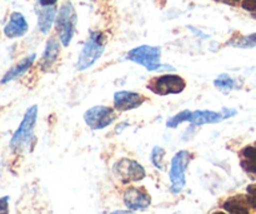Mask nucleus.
Wrapping results in <instances>:
<instances>
[{
	"instance_id": "f257e3e1",
	"label": "nucleus",
	"mask_w": 256,
	"mask_h": 214,
	"mask_svg": "<svg viewBox=\"0 0 256 214\" xmlns=\"http://www.w3.org/2000/svg\"><path fill=\"white\" fill-rule=\"evenodd\" d=\"M106 47V38L102 32H90L82 52L78 57L76 69L79 72L92 68L102 58Z\"/></svg>"
},
{
	"instance_id": "f03ea898",
	"label": "nucleus",
	"mask_w": 256,
	"mask_h": 214,
	"mask_svg": "<svg viewBox=\"0 0 256 214\" xmlns=\"http://www.w3.org/2000/svg\"><path fill=\"white\" fill-rule=\"evenodd\" d=\"M76 23L78 15L74 5L70 2L62 3L59 12H58L56 20H55V29L59 35L60 43L64 47H69L70 43H72L75 34Z\"/></svg>"
},
{
	"instance_id": "7ed1b4c3",
	"label": "nucleus",
	"mask_w": 256,
	"mask_h": 214,
	"mask_svg": "<svg viewBox=\"0 0 256 214\" xmlns=\"http://www.w3.org/2000/svg\"><path fill=\"white\" fill-rule=\"evenodd\" d=\"M38 118V105H32L25 112L24 118L19 124L18 129L12 134V140H10V148L14 152L22 149L25 145L30 143L32 138V132H34L35 124H36Z\"/></svg>"
},
{
	"instance_id": "20e7f679",
	"label": "nucleus",
	"mask_w": 256,
	"mask_h": 214,
	"mask_svg": "<svg viewBox=\"0 0 256 214\" xmlns=\"http://www.w3.org/2000/svg\"><path fill=\"white\" fill-rule=\"evenodd\" d=\"M126 59L130 62L144 67L149 72H155L164 65L160 63L162 59V48L152 47V45H140L129 50Z\"/></svg>"
},
{
	"instance_id": "39448f33",
	"label": "nucleus",
	"mask_w": 256,
	"mask_h": 214,
	"mask_svg": "<svg viewBox=\"0 0 256 214\" xmlns=\"http://www.w3.org/2000/svg\"><path fill=\"white\" fill-rule=\"evenodd\" d=\"M190 163V153L188 150H180L172 157L170 163L169 178H170V190L174 194H178L182 190L186 184L185 170Z\"/></svg>"
},
{
	"instance_id": "423d86ee",
	"label": "nucleus",
	"mask_w": 256,
	"mask_h": 214,
	"mask_svg": "<svg viewBox=\"0 0 256 214\" xmlns=\"http://www.w3.org/2000/svg\"><path fill=\"white\" fill-rule=\"evenodd\" d=\"M112 173L124 184L140 182L146 175L144 167L139 164L136 160L129 159V158H122L118 160L112 167Z\"/></svg>"
},
{
	"instance_id": "0eeeda50",
	"label": "nucleus",
	"mask_w": 256,
	"mask_h": 214,
	"mask_svg": "<svg viewBox=\"0 0 256 214\" xmlns=\"http://www.w3.org/2000/svg\"><path fill=\"white\" fill-rule=\"evenodd\" d=\"M148 88L159 95L180 94L186 88V82L180 75L164 74L152 79Z\"/></svg>"
},
{
	"instance_id": "6e6552de",
	"label": "nucleus",
	"mask_w": 256,
	"mask_h": 214,
	"mask_svg": "<svg viewBox=\"0 0 256 214\" xmlns=\"http://www.w3.org/2000/svg\"><path fill=\"white\" fill-rule=\"evenodd\" d=\"M116 114L112 108L106 105H95L84 113V120L92 130H100L115 122Z\"/></svg>"
},
{
	"instance_id": "1a4fd4ad",
	"label": "nucleus",
	"mask_w": 256,
	"mask_h": 214,
	"mask_svg": "<svg viewBox=\"0 0 256 214\" xmlns=\"http://www.w3.org/2000/svg\"><path fill=\"white\" fill-rule=\"evenodd\" d=\"M122 199H124V204L130 210L146 209L152 204V197L142 188L129 187L125 189Z\"/></svg>"
},
{
	"instance_id": "9d476101",
	"label": "nucleus",
	"mask_w": 256,
	"mask_h": 214,
	"mask_svg": "<svg viewBox=\"0 0 256 214\" xmlns=\"http://www.w3.org/2000/svg\"><path fill=\"white\" fill-rule=\"evenodd\" d=\"M145 98L136 92L120 90L114 94V108L118 112H128L135 109L144 103Z\"/></svg>"
},
{
	"instance_id": "9b49d317",
	"label": "nucleus",
	"mask_w": 256,
	"mask_h": 214,
	"mask_svg": "<svg viewBox=\"0 0 256 214\" xmlns=\"http://www.w3.org/2000/svg\"><path fill=\"white\" fill-rule=\"evenodd\" d=\"M29 30V24L24 15L19 12H14L10 14L9 20L4 27V35L9 39L24 37Z\"/></svg>"
},
{
	"instance_id": "f8f14e48",
	"label": "nucleus",
	"mask_w": 256,
	"mask_h": 214,
	"mask_svg": "<svg viewBox=\"0 0 256 214\" xmlns=\"http://www.w3.org/2000/svg\"><path fill=\"white\" fill-rule=\"evenodd\" d=\"M35 59H36V54H35V53L25 57L24 59L20 60L18 64H15L14 67H12L6 73H5L4 77L0 80V83H2V84H6V83L12 82V80H15L19 77H22V74H25V73L32 67Z\"/></svg>"
},
{
	"instance_id": "ddd939ff",
	"label": "nucleus",
	"mask_w": 256,
	"mask_h": 214,
	"mask_svg": "<svg viewBox=\"0 0 256 214\" xmlns=\"http://www.w3.org/2000/svg\"><path fill=\"white\" fill-rule=\"evenodd\" d=\"M222 119H225V118L222 112L219 113L212 112V110H195V112H192L189 123L192 125L200 127V125L205 124H216V123L222 122Z\"/></svg>"
},
{
	"instance_id": "4468645a",
	"label": "nucleus",
	"mask_w": 256,
	"mask_h": 214,
	"mask_svg": "<svg viewBox=\"0 0 256 214\" xmlns=\"http://www.w3.org/2000/svg\"><path fill=\"white\" fill-rule=\"evenodd\" d=\"M58 10L55 5L52 7H42V9L38 12V28L42 34H49L52 25L56 20Z\"/></svg>"
},
{
	"instance_id": "2eb2a0df",
	"label": "nucleus",
	"mask_w": 256,
	"mask_h": 214,
	"mask_svg": "<svg viewBox=\"0 0 256 214\" xmlns=\"http://www.w3.org/2000/svg\"><path fill=\"white\" fill-rule=\"evenodd\" d=\"M60 54V43L54 38H50L45 45L44 53H42V67L49 68L56 62L58 57Z\"/></svg>"
},
{
	"instance_id": "dca6fc26",
	"label": "nucleus",
	"mask_w": 256,
	"mask_h": 214,
	"mask_svg": "<svg viewBox=\"0 0 256 214\" xmlns=\"http://www.w3.org/2000/svg\"><path fill=\"white\" fill-rule=\"evenodd\" d=\"M222 208L226 210L228 214H249V209L242 197L230 198L222 204Z\"/></svg>"
},
{
	"instance_id": "f3484780",
	"label": "nucleus",
	"mask_w": 256,
	"mask_h": 214,
	"mask_svg": "<svg viewBox=\"0 0 256 214\" xmlns=\"http://www.w3.org/2000/svg\"><path fill=\"white\" fill-rule=\"evenodd\" d=\"M214 85L218 90L228 94V93L232 92V90L234 89L235 82L229 74L222 73V74H220L219 77H216V79L214 80Z\"/></svg>"
},
{
	"instance_id": "a211bd4d",
	"label": "nucleus",
	"mask_w": 256,
	"mask_h": 214,
	"mask_svg": "<svg viewBox=\"0 0 256 214\" xmlns=\"http://www.w3.org/2000/svg\"><path fill=\"white\" fill-rule=\"evenodd\" d=\"M165 149L164 148L159 147V145H155L152 148V153H150V160H152V165H154L156 169L164 170L165 169Z\"/></svg>"
},
{
	"instance_id": "6ab92c4d",
	"label": "nucleus",
	"mask_w": 256,
	"mask_h": 214,
	"mask_svg": "<svg viewBox=\"0 0 256 214\" xmlns=\"http://www.w3.org/2000/svg\"><path fill=\"white\" fill-rule=\"evenodd\" d=\"M190 115H192V112L190 110H182V112L178 113V114L172 115L169 120L166 122V127L168 128H176L179 127L182 123L189 122L190 120Z\"/></svg>"
},
{
	"instance_id": "aec40b11",
	"label": "nucleus",
	"mask_w": 256,
	"mask_h": 214,
	"mask_svg": "<svg viewBox=\"0 0 256 214\" xmlns=\"http://www.w3.org/2000/svg\"><path fill=\"white\" fill-rule=\"evenodd\" d=\"M232 45L236 48H242V49L256 47V33L239 38V39L235 40V42L232 43Z\"/></svg>"
},
{
	"instance_id": "412c9836",
	"label": "nucleus",
	"mask_w": 256,
	"mask_h": 214,
	"mask_svg": "<svg viewBox=\"0 0 256 214\" xmlns=\"http://www.w3.org/2000/svg\"><path fill=\"white\" fill-rule=\"evenodd\" d=\"M242 153V155H244L245 159L256 160V144L244 148Z\"/></svg>"
},
{
	"instance_id": "4be33fe9",
	"label": "nucleus",
	"mask_w": 256,
	"mask_h": 214,
	"mask_svg": "<svg viewBox=\"0 0 256 214\" xmlns=\"http://www.w3.org/2000/svg\"><path fill=\"white\" fill-rule=\"evenodd\" d=\"M248 203L252 207L256 208V185H250L248 187Z\"/></svg>"
},
{
	"instance_id": "5701e85b",
	"label": "nucleus",
	"mask_w": 256,
	"mask_h": 214,
	"mask_svg": "<svg viewBox=\"0 0 256 214\" xmlns=\"http://www.w3.org/2000/svg\"><path fill=\"white\" fill-rule=\"evenodd\" d=\"M242 167L244 168V169L246 170V172L255 173V174H256V160L244 159L242 162Z\"/></svg>"
},
{
	"instance_id": "b1692460",
	"label": "nucleus",
	"mask_w": 256,
	"mask_h": 214,
	"mask_svg": "<svg viewBox=\"0 0 256 214\" xmlns=\"http://www.w3.org/2000/svg\"><path fill=\"white\" fill-rule=\"evenodd\" d=\"M0 214H9V197L0 198Z\"/></svg>"
},
{
	"instance_id": "393cba45",
	"label": "nucleus",
	"mask_w": 256,
	"mask_h": 214,
	"mask_svg": "<svg viewBox=\"0 0 256 214\" xmlns=\"http://www.w3.org/2000/svg\"><path fill=\"white\" fill-rule=\"evenodd\" d=\"M242 7L248 12L256 13V0H242Z\"/></svg>"
},
{
	"instance_id": "a878e982",
	"label": "nucleus",
	"mask_w": 256,
	"mask_h": 214,
	"mask_svg": "<svg viewBox=\"0 0 256 214\" xmlns=\"http://www.w3.org/2000/svg\"><path fill=\"white\" fill-rule=\"evenodd\" d=\"M222 113V115H224V118H230V117H234V115L236 114V110H235V109H228V108H224Z\"/></svg>"
},
{
	"instance_id": "bb28decb",
	"label": "nucleus",
	"mask_w": 256,
	"mask_h": 214,
	"mask_svg": "<svg viewBox=\"0 0 256 214\" xmlns=\"http://www.w3.org/2000/svg\"><path fill=\"white\" fill-rule=\"evenodd\" d=\"M58 3V0H39L40 7H52Z\"/></svg>"
},
{
	"instance_id": "cd10ccee",
	"label": "nucleus",
	"mask_w": 256,
	"mask_h": 214,
	"mask_svg": "<svg viewBox=\"0 0 256 214\" xmlns=\"http://www.w3.org/2000/svg\"><path fill=\"white\" fill-rule=\"evenodd\" d=\"M109 214H135V213H134V210H130V209H128V210L119 209V210H114V212H112Z\"/></svg>"
},
{
	"instance_id": "c85d7f7f",
	"label": "nucleus",
	"mask_w": 256,
	"mask_h": 214,
	"mask_svg": "<svg viewBox=\"0 0 256 214\" xmlns=\"http://www.w3.org/2000/svg\"><path fill=\"white\" fill-rule=\"evenodd\" d=\"M214 214H226V213H224V212H216V213H214Z\"/></svg>"
},
{
	"instance_id": "c756f323",
	"label": "nucleus",
	"mask_w": 256,
	"mask_h": 214,
	"mask_svg": "<svg viewBox=\"0 0 256 214\" xmlns=\"http://www.w3.org/2000/svg\"><path fill=\"white\" fill-rule=\"evenodd\" d=\"M235 2H239V0H235Z\"/></svg>"
},
{
	"instance_id": "7c9ffc66",
	"label": "nucleus",
	"mask_w": 256,
	"mask_h": 214,
	"mask_svg": "<svg viewBox=\"0 0 256 214\" xmlns=\"http://www.w3.org/2000/svg\"><path fill=\"white\" fill-rule=\"evenodd\" d=\"M218 2H219V0H218Z\"/></svg>"
}]
</instances>
